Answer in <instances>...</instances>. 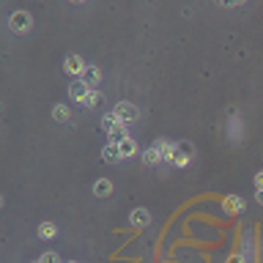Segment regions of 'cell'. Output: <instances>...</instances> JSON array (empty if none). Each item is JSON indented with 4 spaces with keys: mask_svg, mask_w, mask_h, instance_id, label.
<instances>
[{
    "mask_svg": "<svg viewBox=\"0 0 263 263\" xmlns=\"http://www.w3.org/2000/svg\"><path fill=\"white\" fill-rule=\"evenodd\" d=\"M8 25H11V30L14 33H25V30L33 25V19H30V14L28 11H14L11 14V19H8Z\"/></svg>",
    "mask_w": 263,
    "mask_h": 263,
    "instance_id": "1",
    "label": "cell"
},
{
    "mask_svg": "<svg viewBox=\"0 0 263 263\" xmlns=\"http://www.w3.org/2000/svg\"><path fill=\"white\" fill-rule=\"evenodd\" d=\"M118 115V121L121 123H132L137 118V107L135 105H129V102H121V105H115V110H112Z\"/></svg>",
    "mask_w": 263,
    "mask_h": 263,
    "instance_id": "2",
    "label": "cell"
},
{
    "mask_svg": "<svg viewBox=\"0 0 263 263\" xmlns=\"http://www.w3.org/2000/svg\"><path fill=\"white\" fill-rule=\"evenodd\" d=\"M69 94H71V99H74V102L85 105V102H88V96H91V88H88L82 80H77V82H71V85H69Z\"/></svg>",
    "mask_w": 263,
    "mask_h": 263,
    "instance_id": "3",
    "label": "cell"
},
{
    "mask_svg": "<svg viewBox=\"0 0 263 263\" xmlns=\"http://www.w3.org/2000/svg\"><path fill=\"white\" fill-rule=\"evenodd\" d=\"M102 129H105L107 135H115V132H123V123L118 121L115 112H107V115L102 118Z\"/></svg>",
    "mask_w": 263,
    "mask_h": 263,
    "instance_id": "4",
    "label": "cell"
},
{
    "mask_svg": "<svg viewBox=\"0 0 263 263\" xmlns=\"http://www.w3.org/2000/svg\"><path fill=\"white\" fill-rule=\"evenodd\" d=\"M189 159H192V146H189V143H181V146H175V159H173V164L184 167V164H189Z\"/></svg>",
    "mask_w": 263,
    "mask_h": 263,
    "instance_id": "5",
    "label": "cell"
},
{
    "mask_svg": "<svg viewBox=\"0 0 263 263\" xmlns=\"http://www.w3.org/2000/svg\"><path fill=\"white\" fill-rule=\"evenodd\" d=\"M63 66H66V71H69V74H80V77H82V71L88 69V63L80 58V55H69Z\"/></svg>",
    "mask_w": 263,
    "mask_h": 263,
    "instance_id": "6",
    "label": "cell"
},
{
    "mask_svg": "<svg viewBox=\"0 0 263 263\" xmlns=\"http://www.w3.org/2000/svg\"><path fill=\"white\" fill-rule=\"evenodd\" d=\"M154 146L159 148V154H162V162H173L175 159V146L170 140H157Z\"/></svg>",
    "mask_w": 263,
    "mask_h": 263,
    "instance_id": "7",
    "label": "cell"
},
{
    "mask_svg": "<svg viewBox=\"0 0 263 263\" xmlns=\"http://www.w3.org/2000/svg\"><path fill=\"white\" fill-rule=\"evenodd\" d=\"M99 80H102V71L96 69V66H88V69L82 71V82H85L88 88H96V85H99Z\"/></svg>",
    "mask_w": 263,
    "mask_h": 263,
    "instance_id": "8",
    "label": "cell"
},
{
    "mask_svg": "<svg viewBox=\"0 0 263 263\" xmlns=\"http://www.w3.org/2000/svg\"><path fill=\"white\" fill-rule=\"evenodd\" d=\"M129 219H132V225H135V228H146V225L151 222V214H148L146 209H135Z\"/></svg>",
    "mask_w": 263,
    "mask_h": 263,
    "instance_id": "9",
    "label": "cell"
},
{
    "mask_svg": "<svg viewBox=\"0 0 263 263\" xmlns=\"http://www.w3.org/2000/svg\"><path fill=\"white\" fill-rule=\"evenodd\" d=\"M102 159L105 162H110V164H115V162H121V151H118V146H112V143H107L105 148H102Z\"/></svg>",
    "mask_w": 263,
    "mask_h": 263,
    "instance_id": "10",
    "label": "cell"
},
{
    "mask_svg": "<svg viewBox=\"0 0 263 263\" xmlns=\"http://www.w3.org/2000/svg\"><path fill=\"white\" fill-rule=\"evenodd\" d=\"M118 151H121V157H135V154H137V140H135V137L121 140V143H118Z\"/></svg>",
    "mask_w": 263,
    "mask_h": 263,
    "instance_id": "11",
    "label": "cell"
},
{
    "mask_svg": "<svg viewBox=\"0 0 263 263\" xmlns=\"http://www.w3.org/2000/svg\"><path fill=\"white\" fill-rule=\"evenodd\" d=\"M110 192H112V184L107 181V178H99V181L94 184V195H96V198H110Z\"/></svg>",
    "mask_w": 263,
    "mask_h": 263,
    "instance_id": "12",
    "label": "cell"
},
{
    "mask_svg": "<svg viewBox=\"0 0 263 263\" xmlns=\"http://www.w3.org/2000/svg\"><path fill=\"white\" fill-rule=\"evenodd\" d=\"M225 211H228V214H236V211H244V200H241V198H236V195H228V198H225Z\"/></svg>",
    "mask_w": 263,
    "mask_h": 263,
    "instance_id": "13",
    "label": "cell"
},
{
    "mask_svg": "<svg viewBox=\"0 0 263 263\" xmlns=\"http://www.w3.org/2000/svg\"><path fill=\"white\" fill-rule=\"evenodd\" d=\"M143 162H146L148 167H151V164H159V162H162V154H159V148H157V146L148 148V151L143 154Z\"/></svg>",
    "mask_w": 263,
    "mask_h": 263,
    "instance_id": "14",
    "label": "cell"
},
{
    "mask_svg": "<svg viewBox=\"0 0 263 263\" xmlns=\"http://www.w3.org/2000/svg\"><path fill=\"white\" fill-rule=\"evenodd\" d=\"M69 115H71V112H69V107H66V105H55L53 107V118H55V121L63 123V121H69Z\"/></svg>",
    "mask_w": 263,
    "mask_h": 263,
    "instance_id": "15",
    "label": "cell"
},
{
    "mask_svg": "<svg viewBox=\"0 0 263 263\" xmlns=\"http://www.w3.org/2000/svg\"><path fill=\"white\" fill-rule=\"evenodd\" d=\"M55 233H58V228H55L53 222H44V225H39V236H41V239H53Z\"/></svg>",
    "mask_w": 263,
    "mask_h": 263,
    "instance_id": "16",
    "label": "cell"
},
{
    "mask_svg": "<svg viewBox=\"0 0 263 263\" xmlns=\"http://www.w3.org/2000/svg\"><path fill=\"white\" fill-rule=\"evenodd\" d=\"M39 263H63V261H60L58 252H44V255L39 258Z\"/></svg>",
    "mask_w": 263,
    "mask_h": 263,
    "instance_id": "17",
    "label": "cell"
},
{
    "mask_svg": "<svg viewBox=\"0 0 263 263\" xmlns=\"http://www.w3.org/2000/svg\"><path fill=\"white\" fill-rule=\"evenodd\" d=\"M99 102H102V94L96 91V88H91V96H88V102H85V105H88V107H96Z\"/></svg>",
    "mask_w": 263,
    "mask_h": 263,
    "instance_id": "18",
    "label": "cell"
},
{
    "mask_svg": "<svg viewBox=\"0 0 263 263\" xmlns=\"http://www.w3.org/2000/svg\"><path fill=\"white\" fill-rule=\"evenodd\" d=\"M255 187H258V189H263V170L255 175Z\"/></svg>",
    "mask_w": 263,
    "mask_h": 263,
    "instance_id": "19",
    "label": "cell"
},
{
    "mask_svg": "<svg viewBox=\"0 0 263 263\" xmlns=\"http://www.w3.org/2000/svg\"><path fill=\"white\" fill-rule=\"evenodd\" d=\"M228 263H244V258H241V255H233V258H230Z\"/></svg>",
    "mask_w": 263,
    "mask_h": 263,
    "instance_id": "20",
    "label": "cell"
},
{
    "mask_svg": "<svg viewBox=\"0 0 263 263\" xmlns=\"http://www.w3.org/2000/svg\"><path fill=\"white\" fill-rule=\"evenodd\" d=\"M255 198H258V203L263 206V189H258V192H255Z\"/></svg>",
    "mask_w": 263,
    "mask_h": 263,
    "instance_id": "21",
    "label": "cell"
},
{
    "mask_svg": "<svg viewBox=\"0 0 263 263\" xmlns=\"http://www.w3.org/2000/svg\"><path fill=\"white\" fill-rule=\"evenodd\" d=\"M69 263H80V261H69Z\"/></svg>",
    "mask_w": 263,
    "mask_h": 263,
    "instance_id": "22",
    "label": "cell"
},
{
    "mask_svg": "<svg viewBox=\"0 0 263 263\" xmlns=\"http://www.w3.org/2000/svg\"><path fill=\"white\" fill-rule=\"evenodd\" d=\"M36 263H39V261H36Z\"/></svg>",
    "mask_w": 263,
    "mask_h": 263,
    "instance_id": "23",
    "label": "cell"
}]
</instances>
